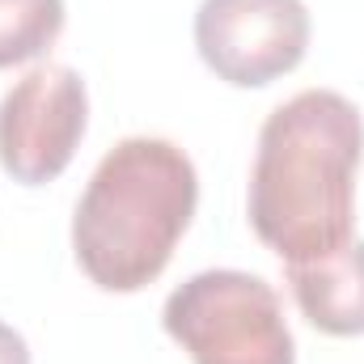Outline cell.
Here are the masks:
<instances>
[{"instance_id":"cell-1","label":"cell","mask_w":364,"mask_h":364,"mask_svg":"<svg viewBox=\"0 0 364 364\" xmlns=\"http://www.w3.org/2000/svg\"><path fill=\"white\" fill-rule=\"evenodd\" d=\"M360 110L335 90H305L275 106L250 170V225L284 263H314L352 242Z\"/></svg>"},{"instance_id":"cell-2","label":"cell","mask_w":364,"mask_h":364,"mask_svg":"<svg viewBox=\"0 0 364 364\" xmlns=\"http://www.w3.org/2000/svg\"><path fill=\"white\" fill-rule=\"evenodd\" d=\"M199 203V178L178 144L119 140L93 170L73 216L81 272L106 292H140L170 267Z\"/></svg>"},{"instance_id":"cell-3","label":"cell","mask_w":364,"mask_h":364,"mask_svg":"<svg viewBox=\"0 0 364 364\" xmlns=\"http://www.w3.org/2000/svg\"><path fill=\"white\" fill-rule=\"evenodd\" d=\"M170 339L195 364H296L279 296L250 272H199L161 314Z\"/></svg>"},{"instance_id":"cell-4","label":"cell","mask_w":364,"mask_h":364,"mask_svg":"<svg viewBox=\"0 0 364 364\" xmlns=\"http://www.w3.org/2000/svg\"><path fill=\"white\" fill-rule=\"evenodd\" d=\"M90 123L85 81L68 64H38L0 97V166L21 186L60 178Z\"/></svg>"},{"instance_id":"cell-5","label":"cell","mask_w":364,"mask_h":364,"mask_svg":"<svg viewBox=\"0 0 364 364\" xmlns=\"http://www.w3.org/2000/svg\"><path fill=\"white\" fill-rule=\"evenodd\" d=\"M195 47L220 81L259 90L305 60L309 13L301 0H203Z\"/></svg>"},{"instance_id":"cell-6","label":"cell","mask_w":364,"mask_h":364,"mask_svg":"<svg viewBox=\"0 0 364 364\" xmlns=\"http://www.w3.org/2000/svg\"><path fill=\"white\" fill-rule=\"evenodd\" d=\"M288 284L314 331L335 339L364 335V242L314 263H288Z\"/></svg>"},{"instance_id":"cell-7","label":"cell","mask_w":364,"mask_h":364,"mask_svg":"<svg viewBox=\"0 0 364 364\" xmlns=\"http://www.w3.org/2000/svg\"><path fill=\"white\" fill-rule=\"evenodd\" d=\"M64 30V0H0V68L38 60Z\"/></svg>"},{"instance_id":"cell-8","label":"cell","mask_w":364,"mask_h":364,"mask_svg":"<svg viewBox=\"0 0 364 364\" xmlns=\"http://www.w3.org/2000/svg\"><path fill=\"white\" fill-rule=\"evenodd\" d=\"M0 364H30V348H26V339H21L9 322H0Z\"/></svg>"}]
</instances>
